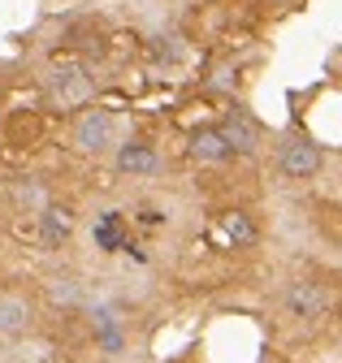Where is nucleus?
Wrapping results in <instances>:
<instances>
[{"label":"nucleus","mask_w":342,"mask_h":363,"mask_svg":"<svg viewBox=\"0 0 342 363\" xmlns=\"http://www.w3.org/2000/svg\"><path fill=\"white\" fill-rule=\"evenodd\" d=\"M48 91H53V100H57L61 108H74V104H87L96 86H92V78H87V69H82V65L57 61V65L48 69Z\"/></svg>","instance_id":"nucleus-1"},{"label":"nucleus","mask_w":342,"mask_h":363,"mask_svg":"<svg viewBox=\"0 0 342 363\" xmlns=\"http://www.w3.org/2000/svg\"><path fill=\"white\" fill-rule=\"evenodd\" d=\"M277 169H282L286 177H312V173L321 169V152H316L312 143H304V139H290V143H282V152H277Z\"/></svg>","instance_id":"nucleus-2"},{"label":"nucleus","mask_w":342,"mask_h":363,"mask_svg":"<svg viewBox=\"0 0 342 363\" xmlns=\"http://www.w3.org/2000/svg\"><path fill=\"white\" fill-rule=\"evenodd\" d=\"M113 130H117V121L109 117V113H87L78 121V130H74V143L82 147V152H104L109 143H113Z\"/></svg>","instance_id":"nucleus-3"},{"label":"nucleus","mask_w":342,"mask_h":363,"mask_svg":"<svg viewBox=\"0 0 342 363\" xmlns=\"http://www.w3.org/2000/svg\"><path fill=\"white\" fill-rule=\"evenodd\" d=\"M286 307H290V315L316 320V315H325V311H329V294H325V286H316V281H299V286H290Z\"/></svg>","instance_id":"nucleus-4"},{"label":"nucleus","mask_w":342,"mask_h":363,"mask_svg":"<svg viewBox=\"0 0 342 363\" xmlns=\"http://www.w3.org/2000/svg\"><path fill=\"white\" fill-rule=\"evenodd\" d=\"M191 156L217 164V160H230L234 147H230V139H226L221 130H195V134H191Z\"/></svg>","instance_id":"nucleus-5"},{"label":"nucleus","mask_w":342,"mask_h":363,"mask_svg":"<svg viewBox=\"0 0 342 363\" xmlns=\"http://www.w3.org/2000/svg\"><path fill=\"white\" fill-rule=\"evenodd\" d=\"M117 169L121 173H156L160 169V156L152 147H143V143H126L117 152Z\"/></svg>","instance_id":"nucleus-6"},{"label":"nucleus","mask_w":342,"mask_h":363,"mask_svg":"<svg viewBox=\"0 0 342 363\" xmlns=\"http://www.w3.org/2000/svg\"><path fill=\"white\" fill-rule=\"evenodd\" d=\"M39 230H44V242L48 247H61L65 238H70V230H74V216H70V208H44V216H39Z\"/></svg>","instance_id":"nucleus-7"},{"label":"nucleus","mask_w":342,"mask_h":363,"mask_svg":"<svg viewBox=\"0 0 342 363\" xmlns=\"http://www.w3.org/2000/svg\"><path fill=\"white\" fill-rule=\"evenodd\" d=\"M221 134L230 139V147H234V152H255V143H260V130H255L243 113H234V117L221 125Z\"/></svg>","instance_id":"nucleus-8"},{"label":"nucleus","mask_w":342,"mask_h":363,"mask_svg":"<svg viewBox=\"0 0 342 363\" xmlns=\"http://www.w3.org/2000/svg\"><path fill=\"white\" fill-rule=\"evenodd\" d=\"M96 242H100L104 251H121V247H126L121 216H117V212H104V216H100V225H96Z\"/></svg>","instance_id":"nucleus-9"},{"label":"nucleus","mask_w":342,"mask_h":363,"mask_svg":"<svg viewBox=\"0 0 342 363\" xmlns=\"http://www.w3.org/2000/svg\"><path fill=\"white\" fill-rule=\"evenodd\" d=\"M221 234H226L234 247H247V242H255V225H251L243 212H226V220H221Z\"/></svg>","instance_id":"nucleus-10"},{"label":"nucleus","mask_w":342,"mask_h":363,"mask_svg":"<svg viewBox=\"0 0 342 363\" xmlns=\"http://www.w3.org/2000/svg\"><path fill=\"white\" fill-rule=\"evenodd\" d=\"M26 329V307L18 298H0V333H22Z\"/></svg>","instance_id":"nucleus-11"},{"label":"nucleus","mask_w":342,"mask_h":363,"mask_svg":"<svg viewBox=\"0 0 342 363\" xmlns=\"http://www.w3.org/2000/svg\"><path fill=\"white\" fill-rule=\"evenodd\" d=\"M100 337H104V346H109V350H117V346H121V333L113 329V320H109V311H100Z\"/></svg>","instance_id":"nucleus-12"}]
</instances>
